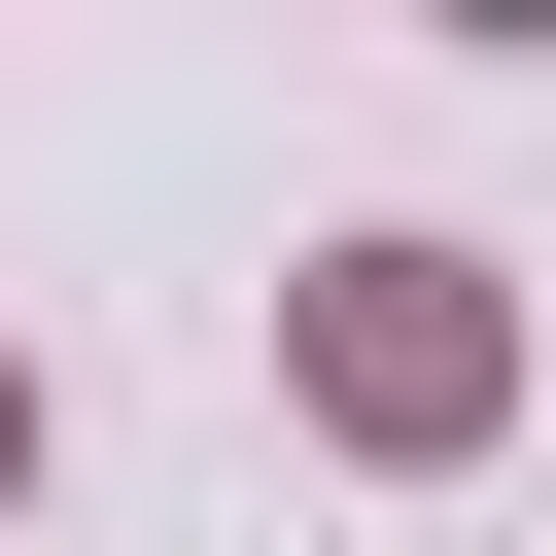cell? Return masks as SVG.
Masks as SVG:
<instances>
[{
	"mask_svg": "<svg viewBox=\"0 0 556 556\" xmlns=\"http://www.w3.org/2000/svg\"><path fill=\"white\" fill-rule=\"evenodd\" d=\"M278 348H313V417H348V452H486V417H521L486 243H313V278H278Z\"/></svg>",
	"mask_w": 556,
	"mask_h": 556,
	"instance_id": "obj_1",
	"label": "cell"
},
{
	"mask_svg": "<svg viewBox=\"0 0 556 556\" xmlns=\"http://www.w3.org/2000/svg\"><path fill=\"white\" fill-rule=\"evenodd\" d=\"M0 521H35V348H0Z\"/></svg>",
	"mask_w": 556,
	"mask_h": 556,
	"instance_id": "obj_2",
	"label": "cell"
}]
</instances>
